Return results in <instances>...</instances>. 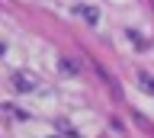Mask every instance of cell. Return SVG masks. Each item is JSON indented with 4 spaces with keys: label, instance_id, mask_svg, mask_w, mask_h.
Instances as JSON below:
<instances>
[{
    "label": "cell",
    "instance_id": "1",
    "mask_svg": "<svg viewBox=\"0 0 154 138\" xmlns=\"http://www.w3.org/2000/svg\"><path fill=\"white\" fill-rule=\"evenodd\" d=\"M10 84H13L16 93H32V90L38 87V77H35V74H29V71H16V74L10 77Z\"/></svg>",
    "mask_w": 154,
    "mask_h": 138
},
{
    "label": "cell",
    "instance_id": "3",
    "mask_svg": "<svg viewBox=\"0 0 154 138\" xmlns=\"http://www.w3.org/2000/svg\"><path fill=\"white\" fill-rule=\"evenodd\" d=\"M138 84H141V90L148 93V97H154V74H148V71H138Z\"/></svg>",
    "mask_w": 154,
    "mask_h": 138
},
{
    "label": "cell",
    "instance_id": "2",
    "mask_svg": "<svg viewBox=\"0 0 154 138\" xmlns=\"http://www.w3.org/2000/svg\"><path fill=\"white\" fill-rule=\"evenodd\" d=\"M77 16H80L84 23H90V26H96V23H100V10H96V7H90V3H80V7H77Z\"/></svg>",
    "mask_w": 154,
    "mask_h": 138
},
{
    "label": "cell",
    "instance_id": "7",
    "mask_svg": "<svg viewBox=\"0 0 154 138\" xmlns=\"http://www.w3.org/2000/svg\"><path fill=\"white\" fill-rule=\"evenodd\" d=\"M48 138H58V135H48Z\"/></svg>",
    "mask_w": 154,
    "mask_h": 138
},
{
    "label": "cell",
    "instance_id": "5",
    "mask_svg": "<svg viewBox=\"0 0 154 138\" xmlns=\"http://www.w3.org/2000/svg\"><path fill=\"white\" fill-rule=\"evenodd\" d=\"M0 109H3V116H7V119H26V112H23V109H13L10 103H3Z\"/></svg>",
    "mask_w": 154,
    "mask_h": 138
},
{
    "label": "cell",
    "instance_id": "4",
    "mask_svg": "<svg viewBox=\"0 0 154 138\" xmlns=\"http://www.w3.org/2000/svg\"><path fill=\"white\" fill-rule=\"evenodd\" d=\"M58 71H61V74H77V71H80V64H77L74 58H58Z\"/></svg>",
    "mask_w": 154,
    "mask_h": 138
},
{
    "label": "cell",
    "instance_id": "6",
    "mask_svg": "<svg viewBox=\"0 0 154 138\" xmlns=\"http://www.w3.org/2000/svg\"><path fill=\"white\" fill-rule=\"evenodd\" d=\"M125 35L132 39V45H135V48H148V39H141V35H138V32H135V29H128V32H125Z\"/></svg>",
    "mask_w": 154,
    "mask_h": 138
}]
</instances>
